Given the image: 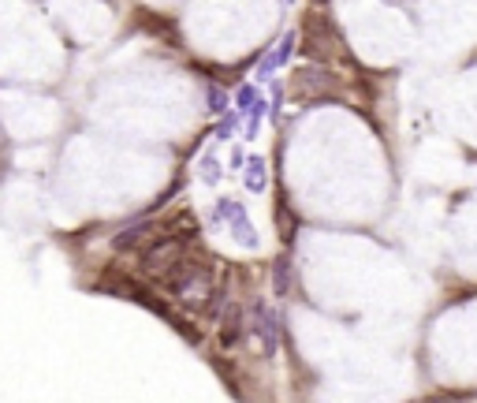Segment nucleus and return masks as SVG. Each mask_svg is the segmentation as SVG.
Instances as JSON below:
<instances>
[{"mask_svg":"<svg viewBox=\"0 0 477 403\" xmlns=\"http://www.w3.org/2000/svg\"><path fill=\"white\" fill-rule=\"evenodd\" d=\"M246 329L258 336V344H261V351L265 355H276V347H280V321H276V314L269 310V303L265 299H254L250 303V310H246Z\"/></svg>","mask_w":477,"mask_h":403,"instance_id":"1","label":"nucleus"},{"mask_svg":"<svg viewBox=\"0 0 477 403\" xmlns=\"http://www.w3.org/2000/svg\"><path fill=\"white\" fill-rule=\"evenodd\" d=\"M213 220H228L231 224V231L238 236L243 231V239L250 243V246H258V236H254V224H250V217H246V210L238 205L235 198H220L217 202V213H213Z\"/></svg>","mask_w":477,"mask_h":403,"instance_id":"2","label":"nucleus"},{"mask_svg":"<svg viewBox=\"0 0 477 403\" xmlns=\"http://www.w3.org/2000/svg\"><path fill=\"white\" fill-rule=\"evenodd\" d=\"M246 332H250L246 329V310L238 303H228V310H224V318H220V344L224 347H238Z\"/></svg>","mask_w":477,"mask_h":403,"instance_id":"3","label":"nucleus"},{"mask_svg":"<svg viewBox=\"0 0 477 403\" xmlns=\"http://www.w3.org/2000/svg\"><path fill=\"white\" fill-rule=\"evenodd\" d=\"M291 49H295V37L287 34L284 42H280V45L272 49V56H265V60L258 64V79H269V75H272L276 68H284V64L291 60Z\"/></svg>","mask_w":477,"mask_h":403,"instance_id":"4","label":"nucleus"},{"mask_svg":"<svg viewBox=\"0 0 477 403\" xmlns=\"http://www.w3.org/2000/svg\"><path fill=\"white\" fill-rule=\"evenodd\" d=\"M246 187L254 194L265 191V161L261 157H246Z\"/></svg>","mask_w":477,"mask_h":403,"instance_id":"5","label":"nucleus"},{"mask_svg":"<svg viewBox=\"0 0 477 403\" xmlns=\"http://www.w3.org/2000/svg\"><path fill=\"white\" fill-rule=\"evenodd\" d=\"M265 116H269V105H265V101L258 97L254 105L246 109V138H254V135H258V127H261Z\"/></svg>","mask_w":477,"mask_h":403,"instance_id":"6","label":"nucleus"},{"mask_svg":"<svg viewBox=\"0 0 477 403\" xmlns=\"http://www.w3.org/2000/svg\"><path fill=\"white\" fill-rule=\"evenodd\" d=\"M205 101H209V109H213V112H228V94H224L220 86H209Z\"/></svg>","mask_w":477,"mask_h":403,"instance_id":"7","label":"nucleus"},{"mask_svg":"<svg viewBox=\"0 0 477 403\" xmlns=\"http://www.w3.org/2000/svg\"><path fill=\"white\" fill-rule=\"evenodd\" d=\"M254 101H258V90L250 86V83H246V86H243V90H238V94H235V105H238V112H246L250 105H254Z\"/></svg>","mask_w":477,"mask_h":403,"instance_id":"8","label":"nucleus"},{"mask_svg":"<svg viewBox=\"0 0 477 403\" xmlns=\"http://www.w3.org/2000/svg\"><path fill=\"white\" fill-rule=\"evenodd\" d=\"M202 179H205V184H217V179H220V164H217V157H202Z\"/></svg>","mask_w":477,"mask_h":403,"instance_id":"9","label":"nucleus"},{"mask_svg":"<svg viewBox=\"0 0 477 403\" xmlns=\"http://www.w3.org/2000/svg\"><path fill=\"white\" fill-rule=\"evenodd\" d=\"M276 291L287 295L291 291V280H287V262H276Z\"/></svg>","mask_w":477,"mask_h":403,"instance_id":"10","label":"nucleus"},{"mask_svg":"<svg viewBox=\"0 0 477 403\" xmlns=\"http://www.w3.org/2000/svg\"><path fill=\"white\" fill-rule=\"evenodd\" d=\"M246 168V153L243 150H231V172H243Z\"/></svg>","mask_w":477,"mask_h":403,"instance_id":"11","label":"nucleus"}]
</instances>
